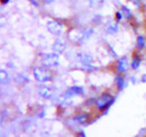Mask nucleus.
I'll return each mask as SVG.
<instances>
[{"instance_id":"8","label":"nucleus","mask_w":146,"mask_h":137,"mask_svg":"<svg viewBox=\"0 0 146 137\" xmlns=\"http://www.w3.org/2000/svg\"><path fill=\"white\" fill-rule=\"evenodd\" d=\"M84 94V89L83 86H70L66 92H65V98H72V97H80Z\"/></svg>"},{"instance_id":"24","label":"nucleus","mask_w":146,"mask_h":137,"mask_svg":"<svg viewBox=\"0 0 146 137\" xmlns=\"http://www.w3.org/2000/svg\"><path fill=\"white\" fill-rule=\"evenodd\" d=\"M79 135H80V136H86V135H84V133H83V132H80V133H79Z\"/></svg>"},{"instance_id":"10","label":"nucleus","mask_w":146,"mask_h":137,"mask_svg":"<svg viewBox=\"0 0 146 137\" xmlns=\"http://www.w3.org/2000/svg\"><path fill=\"white\" fill-rule=\"evenodd\" d=\"M65 49H66V44H65L64 41H62L61 38H56L54 41V43H53V45H52L53 52L57 53L58 55L62 54L63 52L65 51Z\"/></svg>"},{"instance_id":"9","label":"nucleus","mask_w":146,"mask_h":137,"mask_svg":"<svg viewBox=\"0 0 146 137\" xmlns=\"http://www.w3.org/2000/svg\"><path fill=\"white\" fill-rule=\"evenodd\" d=\"M90 120V115L88 112H80L73 116V121L78 125H87Z\"/></svg>"},{"instance_id":"1","label":"nucleus","mask_w":146,"mask_h":137,"mask_svg":"<svg viewBox=\"0 0 146 137\" xmlns=\"http://www.w3.org/2000/svg\"><path fill=\"white\" fill-rule=\"evenodd\" d=\"M92 34H93V31H92L91 28H88V29H78V28H74V29H71L68 33V39L71 43H73L74 45H81Z\"/></svg>"},{"instance_id":"17","label":"nucleus","mask_w":146,"mask_h":137,"mask_svg":"<svg viewBox=\"0 0 146 137\" xmlns=\"http://www.w3.org/2000/svg\"><path fill=\"white\" fill-rule=\"evenodd\" d=\"M0 75H1V83L2 84H8L9 83V75H8L7 71L2 68L0 71Z\"/></svg>"},{"instance_id":"6","label":"nucleus","mask_w":146,"mask_h":137,"mask_svg":"<svg viewBox=\"0 0 146 137\" xmlns=\"http://www.w3.org/2000/svg\"><path fill=\"white\" fill-rule=\"evenodd\" d=\"M43 65L47 67V68H56L60 65V56L57 53H47L44 55L43 57V61H42Z\"/></svg>"},{"instance_id":"19","label":"nucleus","mask_w":146,"mask_h":137,"mask_svg":"<svg viewBox=\"0 0 146 137\" xmlns=\"http://www.w3.org/2000/svg\"><path fill=\"white\" fill-rule=\"evenodd\" d=\"M115 19H116V21H117V23H119V21H121V20L124 19L123 15H121V13H120V10L116 11V14H115Z\"/></svg>"},{"instance_id":"26","label":"nucleus","mask_w":146,"mask_h":137,"mask_svg":"<svg viewBox=\"0 0 146 137\" xmlns=\"http://www.w3.org/2000/svg\"><path fill=\"white\" fill-rule=\"evenodd\" d=\"M145 8H146V5H145Z\"/></svg>"},{"instance_id":"15","label":"nucleus","mask_w":146,"mask_h":137,"mask_svg":"<svg viewBox=\"0 0 146 137\" xmlns=\"http://www.w3.org/2000/svg\"><path fill=\"white\" fill-rule=\"evenodd\" d=\"M120 13H121V15H123L124 19L130 20V19L133 18V13H131V10H130L129 8H127L126 6H123V7L120 8Z\"/></svg>"},{"instance_id":"18","label":"nucleus","mask_w":146,"mask_h":137,"mask_svg":"<svg viewBox=\"0 0 146 137\" xmlns=\"http://www.w3.org/2000/svg\"><path fill=\"white\" fill-rule=\"evenodd\" d=\"M105 0H90V5L92 7H96V8H99L104 5Z\"/></svg>"},{"instance_id":"14","label":"nucleus","mask_w":146,"mask_h":137,"mask_svg":"<svg viewBox=\"0 0 146 137\" xmlns=\"http://www.w3.org/2000/svg\"><path fill=\"white\" fill-rule=\"evenodd\" d=\"M115 84L117 86L118 91H123L124 88H125V79L123 76V74H117L116 78H115Z\"/></svg>"},{"instance_id":"3","label":"nucleus","mask_w":146,"mask_h":137,"mask_svg":"<svg viewBox=\"0 0 146 137\" xmlns=\"http://www.w3.org/2000/svg\"><path fill=\"white\" fill-rule=\"evenodd\" d=\"M113 102H115V97L108 92H105L101 96H99L97 99H94V106L97 110H99L100 112H105L107 109H109L110 106Z\"/></svg>"},{"instance_id":"12","label":"nucleus","mask_w":146,"mask_h":137,"mask_svg":"<svg viewBox=\"0 0 146 137\" xmlns=\"http://www.w3.org/2000/svg\"><path fill=\"white\" fill-rule=\"evenodd\" d=\"M119 27H118V23H113L109 21L107 25H105V32L109 35H113L118 32Z\"/></svg>"},{"instance_id":"7","label":"nucleus","mask_w":146,"mask_h":137,"mask_svg":"<svg viewBox=\"0 0 146 137\" xmlns=\"http://www.w3.org/2000/svg\"><path fill=\"white\" fill-rule=\"evenodd\" d=\"M129 61L126 56H123V57H119L116 62V72L119 73V74H124L127 72L128 68H129Z\"/></svg>"},{"instance_id":"25","label":"nucleus","mask_w":146,"mask_h":137,"mask_svg":"<svg viewBox=\"0 0 146 137\" xmlns=\"http://www.w3.org/2000/svg\"><path fill=\"white\" fill-rule=\"evenodd\" d=\"M142 81H143V82H146V75L143 76V80H142Z\"/></svg>"},{"instance_id":"4","label":"nucleus","mask_w":146,"mask_h":137,"mask_svg":"<svg viewBox=\"0 0 146 137\" xmlns=\"http://www.w3.org/2000/svg\"><path fill=\"white\" fill-rule=\"evenodd\" d=\"M46 28L51 34L55 35V36H61L63 33L64 26L61 21H58L56 19H50L46 23Z\"/></svg>"},{"instance_id":"21","label":"nucleus","mask_w":146,"mask_h":137,"mask_svg":"<svg viewBox=\"0 0 146 137\" xmlns=\"http://www.w3.org/2000/svg\"><path fill=\"white\" fill-rule=\"evenodd\" d=\"M39 1H42L43 3H45V5H51V3H53L55 0H39Z\"/></svg>"},{"instance_id":"13","label":"nucleus","mask_w":146,"mask_h":137,"mask_svg":"<svg viewBox=\"0 0 146 137\" xmlns=\"http://www.w3.org/2000/svg\"><path fill=\"white\" fill-rule=\"evenodd\" d=\"M141 63H142V57H141L137 53H135V54L133 55V57H131L130 68H133V70H138V68L141 67Z\"/></svg>"},{"instance_id":"22","label":"nucleus","mask_w":146,"mask_h":137,"mask_svg":"<svg viewBox=\"0 0 146 137\" xmlns=\"http://www.w3.org/2000/svg\"><path fill=\"white\" fill-rule=\"evenodd\" d=\"M29 2L34 6V7H38L39 6V3H38V1H36V0H29Z\"/></svg>"},{"instance_id":"20","label":"nucleus","mask_w":146,"mask_h":137,"mask_svg":"<svg viewBox=\"0 0 146 137\" xmlns=\"http://www.w3.org/2000/svg\"><path fill=\"white\" fill-rule=\"evenodd\" d=\"M130 2L133 5H135V7H141V5H142V0H130Z\"/></svg>"},{"instance_id":"16","label":"nucleus","mask_w":146,"mask_h":137,"mask_svg":"<svg viewBox=\"0 0 146 137\" xmlns=\"http://www.w3.org/2000/svg\"><path fill=\"white\" fill-rule=\"evenodd\" d=\"M136 46L138 50H143L146 47V39L143 35H138L136 39Z\"/></svg>"},{"instance_id":"2","label":"nucleus","mask_w":146,"mask_h":137,"mask_svg":"<svg viewBox=\"0 0 146 137\" xmlns=\"http://www.w3.org/2000/svg\"><path fill=\"white\" fill-rule=\"evenodd\" d=\"M33 74H34V78L37 82L39 83H46L48 81L52 80L53 75H52V72L50 71V68L45 67V65H37L34 67L33 68Z\"/></svg>"},{"instance_id":"23","label":"nucleus","mask_w":146,"mask_h":137,"mask_svg":"<svg viewBox=\"0 0 146 137\" xmlns=\"http://www.w3.org/2000/svg\"><path fill=\"white\" fill-rule=\"evenodd\" d=\"M9 1H10V0H1V3H2V5H7Z\"/></svg>"},{"instance_id":"11","label":"nucleus","mask_w":146,"mask_h":137,"mask_svg":"<svg viewBox=\"0 0 146 137\" xmlns=\"http://www.w3.org/2000/svg\"><path fill=\"white\" fill-rule=\"evenodd\" d=\"M38 94L42 98L45 99H51L53 97V89L46 86H40L38 88Z\"/></svg>"},{"instance_id":"5","label":"nucleus","mask_w":146,"mask_h":137,"mask_svg":"<svg viewBox=\"0 0 146 137\" xmlns=\"http://www.w3.org/2000/svg\"><path fill=\"white\" fill-rule=\"evenodd\" d=\"M76 59L78 61L80 62V64L82 65V68H84L86 71H92L94 70L93 67V59L90 54H87V53H79L76 55Z\"/></svg>"}]
</instances>
